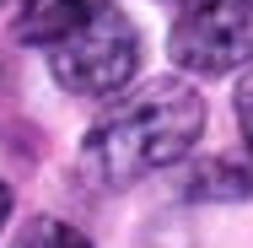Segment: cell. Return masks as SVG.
<instances>
[{
  "instance_id": "6da1fadb",
  "label": "cell",
  "mask_w": 253,
  "mask_h": 248,
  "mask_svg": "<svg viewBox=\"0 0 253 248\" xmlns=\"http://www.w3.org/2000/svg\"><path fill=\"white\" fill-rule=\"evenodd\" d=\"M200 135H205V98L183 76H156L129 92H113V102L86 130L81 162L97 184L124 189V184H140L162 167L183 162L200 146Z\"/></svg>"
},
{
  "instance_id": "7a4b0ae2",
  "label": "cell",
  "mask_w": 253,
  "mask_h": 248,
  "mask_svg": "<svg viewBox=\"0 0 253 248\" xmlns=\"http://www.w3.org/2000/svg\"><path fill=\"white\" fill-rule=\"evenodd\" d=\"M49 70L70 98H113L140 70V33L119 5H102L86 27L49 49Z\"/></svg>"
},
{
  "instance_id": "3957f363",
  "label": "cell",
  "mask_w": 253,
  "mask_h": 248,
  "mask_svg": "<svg viewBox=\"0 0 253 248\" xmlns=\"http://www.w3.org/2000/svg\"><path fill=\"white\" fill-rule=\"evenodd\" d=\"M167 54L189 76H226L253 59V0H183Z\"/></svg>"
},
{
  "instance_id": "277c9868",
  "label": "cell",
  "mask_w": 253,
  "mask_h": 248,
  "mask_svg": "<svg viewBox=\"0 0 253 248\" xmlns=\"http://www.w3.org/2000/svg\"><path fill=\"white\" fill-rule=\"evenodd\" d=\"M108 0H22L16 11V38L22 44H38V49H54L59 38H70L76 27H86Z\"/></svg>"
},
{
  "instance_id": "5b68a950",
  "label": "cell",
  "mask_w": 253,
  "mask_h": 248,
  "mask_svg": "<svg viewBox=\"0 0 253 248\" xmlns=\"http://www.w3.org/2000/svg\"><path fill=\"white\" fill-rule=\"evenodd\" d=\"M253 195V167L243 156H205L189 167V199L205 205H237Z\"/></svg>"
},
{
  "instance_id": "8992f818",
  "label": "cell",
  "mask_w": 253,
  "mask_h": 248,
  "mask_svg": "<svg viewBox=\"0 0 253 248\" xmlns=\"http://www.w3.org/2000/svg\"><path fill=\"white\" fill-rule=\"evenodd\" d=\"M11 248H92L86 232H76L70 221H59V216H33L22 232H16V243Z\"/></svg>"
},
{
  "instance_id": "52a82bcc",
  "label": "cell",
  "mask_w": 253,
  "mask_h": 248,
  "mask_svg": "<svg viewBox=\"0 0 253 248\" xmlns=\"http://www.w3.org/2000/svg\"><path fill=\"white\" fill-rule=\"evenodd\" d=\"M232 108H237V130H243V141L253 151V70L237 81V92H232Z\"/></svg>"
},
{
  "instance_id": "ba28073f",
  "label": "cell",
  "mask_w": 253,
  "mask_h": 248,
  "mask_svg": "<svg viewBox=\"0 0 253 248\" xmlns=\"http://www.w3.org/2000/svg\"><path fill=\"white\" fill-rule=\"evenodd\" d=\"M5 216H11V189L0 184V227H5Z\"/></svg>"
}]
</instances>
